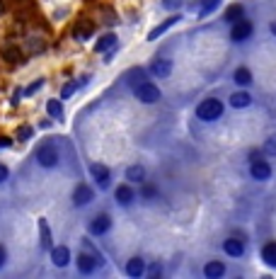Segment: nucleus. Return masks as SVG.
Listing matches in <instances>:
<instances>
[{
  "instance_id": "1",
  "label": "nucleus",
  "mask_w": 276,
  "mask_h": 279,
  "mask_svg": "<svg viewBox=\"0 0 276 279\" xmlns=\"http://www.w3.org/2000/svg\"><path fill=\"white\" fill-rule=\"evenodd\" d=\"M196 117H199L201 121H206V124L218 121V119L223 117V102L221 100H216V97H206V100H201V102L196 105Z\"/></svg>"
},
{
  "instance_id": "2",
  "label": "nucleus",
  "mask_w": 276,
  "mask_h": 279,
  "mask_svg": "<svg viewBox=\"0 0 276 279\" xmlns=\"http://www.w3.org/2000/svg\"><path fill=\"white\" fill-rule=\"evenodd\" d=\"M134 95H136L138 102H143V105H153V102L160 100V87L153 85L150 80H143V83H138L136 87H134Z\"/></svg>"
},
{
  "instance_id": "3",
  "label": "nucleus",
  "mask_w": 276,
  "mask_h": 279,
  "mask_svg": "<svg viewBox=\"0 0 276 279\" xmlns=\"http://www.w3.org/2000/svg\"><path fill=\"white\" fill-rule=\"evenodd\" d=\"M58 158H61L58 156V148H56L54 143H49V141L36 148V163L41 167H56L58 165Z\"/></svg>"
},
{
  "instance_id": "4",
  "label": "nucleus",
  "mask_w": 276,
  "mask_h": 279,
  "mask_svg": "<svg viewBox=\"0 0 276 279\" xmlns=\"http://www.w3.org/2000/svg\"><path fill=\"white\" fill-rule=\"evenodd\" d=\"M252 32H254V25L249 22V20H238V22H233V27H230V39L235 41V44H240V41H247L249 37H252Z\"/></svg>"
},
{
  "instance_id": "5",
  "label": "nucleus",
  "mask_w": 276,
  "mask_h": 279,
  "mask_svg": "<svg viewBox=\"0 0 276 279\" xmlns=\"http://www.w3.org/2000/svg\"><path fill=\"white\" fill-rule=\"evenodd\" d=\"M90 175L97 182V187H102V190H107L111 185V170L107 165H102V163H92L90 165Z\"/></svg>"
},
{
  "instance_id": "6",
  "label": "nucleus",
  "mask_w": 276,
  "mask_h": 279,
  "mask_svg": "<svg viewBox=\"0 0 276 279\" xmlns=\"http://www.w3.org/2000/svg\"><path fill=\"white\" fill-rule=\"evenodd\" d=\"M249 175H252V180H257V182H267V180L272 177V165H269L264 158H257V160L249 163Z\"/></svg>"
},
{
  "instance_id": "7",
  "label": "nucleus",
  "mask_w": 276,
  "mask_h": 279,
  "mask_svg": "<svg viewBox=\"0 0 276 279\" xmlns=\"http://www.w3.org/2000/svg\"><path fill=\"white\" fill-rule=\"evenodd\" d=\"M92 201H95V190L90 185H78L75 192H73V204L80 209V206H87Z\"/></svg>"
},
{
  "instance_id": "8",
  "label": "nucleus",
  "mask_w": 276,
  "mask_h": 279,
  "mask_svg": "<svg viewBox=\"0 0 276 279\" xmlns=\"http://www.w3.org/2000/svg\"><path fill=\"white\" fill-rule=\"evenodd\" d=\"M111 228V216L109 214H100V216H95L90 226H87V231L92 233V236H104L107 231Z\"/></svg>"
},
{
  "instance_id": "9",
  "label": "nucleus",
  "mask_w": 276,
  "mask_h": 279,
  "mask_svg": "<svg viewBox=\"0 0 276 279\" xmlns=\"http://www.w3.org/2000/svg\"><path fill=\"white\" fill-rule=\"evenodd\" d=\"M228 105H230L233 110H245V107H249V105H252V95H249L245 87H240L238 92H233V95H230Z\"/></svg>"
},
{
  "instance_id": "10",
  "label": "nucleus",
  "mask_w": 276,
  "mask_h": 279,
  "mask_svg": "<svg viewBox=\"0 0 276 279\" xmlns=\"http://www.w3.org/2000/svg\"><path fill=\"white\" fill-rule=\"evenodd\" d=\"M150 73H153L155 78H170V73H172V61H170V58H155V61L150 63Z\"/></svg>"
},
{
  "instance_id": "11",
  "label": "nucleus",
  "mask_w": 276,
  "mask_h": 279,
  "mask_svg": "<svg viewBox=\"0 0 276 279\" xmlns=\"http://www.w3.org/2000/svg\"><path fill=\"white\" fill-rule=\"evenodd\" d=\"M124 272H126V277H143L145 275V260L143 257H131L129 262H126V267H124Z\"/></svg>"
},
{
  "instance_id": "12",
  "label": "nucleus",
  "mask_w": 276,
  "mask_h": 279,
  "mask_svg": "<svg viewBox=\"0 0 276 279\" xmlns=\"http://www.w3.org/2000/svg\"><path fill=\"white\" fill-rule=\"evenodd\" d=\"M223 250H225V255H230V257H242L245 255V240L228 238V240H223Z\"/></svg>"
},
{
  "instance_id": "13",
  "label": "nucleus",
  "mask_w": 276,
  "mask_h": 279,
  "mask_svg": "<svg viewBox=\"0 0 276 279\" xmlns=\"http://www.w3.org/2000/svg\"><path fill=\"white\" fill-rule=\"evenodd\" d=\"M114 197H116V201H119L121 206H131V204H134V199H136V192H134V187H131V185H121V187H116Z\"/></svg>"
},
{
  "instance_id": "14",
  "label": "nucleus",
  "mask_w": 276,
  "mask_h": 279,
  "mask_svg": "<svg viewBox=\"0 0 276 279\" xmlns=\"http://www.w3.org/2000/svg\"><path fill=\"white\" fill-rule=\"evenodd\" d=\"M95 270H97V257L83 252V255L78 257V272H80V275H92Z\"/></svg>"
},
{
  "instance_id": "15",
  "label": "nucleus",
  "mask_w": 276,
  "mask_h": 279,
  "mask_svg": "<svg viewBox=\"0 0 276 279\" xmlns=\"http://www.w3.org/2000/svg\"><path fill=\"white\" fill-rule=\"evenodd\" d=\"M51 262L56 267H66L70 262V250L68 245H58V248H51Z\"/></svg>"
},
{
  "instance_id": "16",
  "label": "nucleus",
  "mask_w": 276,
  "mask_h": 279,
  "mask_svg": "<svg viewBox=\"0 0 276 279\" xmlns=\"http://www.w3.org/2000/svg\"><path fill=\"white\" fill-rule=\"evenodd\" d=\"M262 262L267 265V267H276V240H269V243H264L262 245Z\"/></svg>"
},
{
  "instance_id": "17",
  "label": "nucleus",
  "mask_w": 276,
  "mask_h": 279,
  "mask_svg": "<svg viewBox=\"0 0 276 279\" xmlns=\"http://www.w3.org/2000/svg\"><path fill=\"white\" fill-rule=\"evenodd\" d=\"M126 182H136V185H143L145 182V167L143 165H129L126 172H124Z\"/></svg>"
},
{
  "instance_id": "18",
  "label": "nucleus",
  "mask_w": 276,
  "mask_h": 279,
  "mask_svg": "<svg viewBox=\"0 0 276 279\" xmlns=\"http://www.w3.org/2000/svg\"><path fill=\"white\" fill-rule=\"evenodd\" d=\"M204 275L208 279H221L225 277V265L218 262V260H211V262H206V267H204Z\"/></svg>"
},
{
  "instance_id": "19",
  "label": "nucleus",
  "mask_w": 276,
  "mask_h": 279,
  "mask_svg": "<svg viewBox=\"0 0 276 279\" xmlns=\"http://www.w3.org/2000/svg\"><path fill=\"white\" fill-rule=\"evenodd\" d=\"M143 80H148V76H145V68H131V71L124 76V83L129 85L131 90H134L138 83H143Z\"/></svg>"
},
{
  "instance_id": "20",
  "label": "nucleus",
  "mask_w": 276,
  "mask_h": 279,
  "mask_svg": "<svg viewBox=\"0 0 276 279\" xmlns=\"http://www.w3.org/2000/svg\"><path fill=\"white\" fill-rule=\"evenodd\" d=\"M179 20H182V17H179V15H172V17H170V20H165V22H163V25H158V27L153 29V32H150V34H148V39H150V41H153V39H158V37H160V34H165L167 29L172 27V25H177V22H179Z\"/></svg>"
},
{
  "instance_id": "21",
  "label": "nucleus",
  "mask_w": 276,
  "mask_h": 279,
  "mask_svg": "<svg viewBox=\"0 0 276 279\" xmlns=\"http://www.w3.org/2000/svg\"><path fill=\"white\" fill-rule=\"evenodd\" d=\"M114 46H116V34H111V32H109V34H104V37L97 41L95 51H97V54H107V51L114 49Z\"/></svg>"
},
{
  "instance_id": "22",
  "label": "nucleus",
  "mask_w": 276,
  "mask_h": 279,
  "mask_svg": "<svg viewBox=\"0 0 276 279\" xmlns=\"http://www.w3.org/2000/svg\"><path fill=\"white\" fill-rule=\"evenodd\" d=\"M39 233H41V248L49 250L51 243H54V238H51V228H49L46 219H39Z\"/></svg>"
},
{
  "instance_id": "23",
  "label": "nucleus",
  "mask_w": 276,
  "mask_h": 279,
  "mask_svg": "<svg viewBox=\"0 0 276 279\" xmlns=\"http://www.w3.org/2000/svg\"><path fill=\"white\" fill-rule=\"evenodd\" d=\"M233 80H235V85H240V87H247V85H252V73H249V68L240 66V68L233 73Z\"/></svg>"
},
{
  "instance_id": "24",
  "label": "nucleus",
  "mask_w": 276,
  "mask_h": 279,
  "mask_svg": "<svg viewBox=\"0 0 276 279\" xmlns=\"http://www.w3.org/2000/svg\"><path fill=\"white\" fill-rule=\"evenodd\" d=\"M245 17V7L240 5V2H235V5H230L228 10H225V22H238V20H242Z\"/></svg>"
},
{
  "instance_id": "25",
  "label": "nucleus",
  "mask_w": 276,
  "mask_h": 279,
  "mask_svg": "<svg viewBox=\"0 0 276 279\" xmlns=\"http://www.w3.org/2000/svg\"><path fill=\"white\" fill-rule=\"evenodd\" d=\"M2 58H5L7 63H20V61H22L20 46H5V49H2Z\"/></svg>"
},
{
  "instance_id": "26",
  "label": "nucleus",
  "mask_w": 276,
  "mask_h": 279,
  "mask_svg": "<svg viewBox=\"0 0 276 279\" xmlns=\"http://www.w3.org/2000/svg\"><path fill=\"white\" fill-rule=\"evenodd\" d=\"M46 112H49V117H54V119H63V105H61L58 100H49V102H46Z\"/></svg>"
},
{
  "instance_id": "27",
  "label": "nucleus",
  "mask_w": 276,
  "mask_h": 279,
  "mask_svg": "<svg viewBox=\"0 0 276 279\" xmlns=\"http://www.w3.org/2000/svg\"><path fill=\"white\" fill-rule=\"evenodd\" d=\"M218 5H221V0H204V2H201V10H199V15H201V17H204V15H211V12H213Z\"/></svg>"
},
{
  "instance_id": "28",
  "label": "nucleus",
  "mask_w": 276,
  "mask_h": 279,
  "mask_svg": "<svg viewBox=\"0 0 276 279\" xmlns=\"http://www.w3.org/2000/svg\"><path fill=\"white\" fill-rule=\"evenodd\" d=\"M140 197H143L145 201L155 199V197H158V187H153V185H145V182H143V190H140Z\"/></svg>"
},
{
  "instance_id": "29",
  "label": "nucleus",
  "mask_w": 276,
  "mask_h": 279,
  "mask_svg": "<svg viewBox=\"0 0 276 279\" xmlns=\"http://www.w3.org/2000/svg\"><path fill=\"white\" fill-rule=\"evenodd\" d=\"M75 90H78V83H75V80H70V83H66V87L61 90V97H63V100H68V97H73V95H75Z\"/></svg>"
},
{
  "instance_id": "30",
  "label": "nucleus",
  "mask_w": 276,
  "mask_h": 279,
  "mask_svg": "<svg viewBox=\"0 0 276 279\" xmlns=\"http://www.w3.org/2000/svg\"><path fill=\"white\" fill-rule=\"evenodd\" d=\"M264 153H267V156H272V158H276V136L267 139V143H264Z\"/></svg>"
},
{
  "instance_id": "31",
  "label": "nucleus",
  "mask_w": 276,
  "mask_h": 279,
  "mask_svg": "<svg viewBox=\"0 0 276 279\" xmlns=\"http://www.w3.org/2000/svg\"><path fill=\"white\" fill-rule=\"evenodd\" d=\"M41 85H44V80L39 78V80H34V83L29 85V87H27V90H25V92H22V95H27V97H29V95H34L36 90H41Z\"/></svg>"
},
{
  "instance_id": "32",
  "label": "nucleus",
  "mask_w": 276,
  "mask_h": 279,
  "mask_svg": "<svg viewBox=\"0 0 276 279\" xmlns=\"http://www.w3.org/2000/svg\"><path fill=\"white\" fill-rule=\"evenodd\" d=\"M17 139H20V141H27V139H32V129H29V126H22V129L17 131Z\"/></svg>"
},
{
  "instance_id": "33",
  "label": "nucleus",
  "mask_w": 276,
  "mask_h": 279,
  "mask_svg": "<svg viewBox=\"0 0 276 279\" xmlns=\"http://www.w3.org/2000/svg\"><path fill=\"white\" fill-rule=\"evenodd\" d=\"M163 2H165V7H170V10H177L182 5V0H163Z\"/></svg>"
},
{
  "instance_id": "34",
  "label": "nucleus",
  "mask_w": 276,
  "mask_h": 279,
  "mask_svg": "<svg viewBox=\"0 0 276 279\" xmlns=\"http://www.w3.org/2000/svg\"><path fill=\"white\" fill-rule=\"evenodd\" d=\"M7 175H10V170L0 163V182H5V180H7Z\"/></svg>"
},
{
  "instance_id": "35",
  "label": "nucleus",
  "mask_w": 276,
  "mask_h": 279,
  "mask_svg": "<svg viewBox=\"0 0 276 279\" xmlns=\"http://www.w3.org/2000/svg\"><path fill=\"white\" fill-rule=\"evenodd\" d=\"M5 260H7V252H5V248H2V245H0V267H2V265H5Z\"/></svg>"
},
{
  "instance_id": "36",
  "label": "nucleus",
  "mask_w": 276,
  "mask_h": 279,
  "mask_svg": "<svg viewBox=\"0 0 276 279\" xmlns=\"http://www.w3.org/2000/svg\"><path fill=\"white\" fill-rule=\"evenodd\" d=\"M257 158H262V153H259V151H252V153H249V163L257 160Z\"/></svg>"
},
{
  "instance_id": "37",
  "label": "nucleus",
  "mask_w": 276,
  "mask_h": 279,
  "mask_svg": "<svg viewBox=\"0 0 276 279\" xmlns=\"http://www.w3.org/2000/svg\"><path fill=\"white\" fill-rule=\"evenodd\" d=\"M10 146V139H0V148H7Z\"/></svg>"
},
{
  "instance_id": "38",
  "label": "nucleus",
  "mask_w": 276,
  "mask_h": 279,
  "mask_svg": "<svg viewBox=\"0 0 276 279\" xmlns=\"http://www.w3.org/2000/svg\"><path fill=\"white\" fill-rule=\"evenodd\" d=\"M272 34L276 37V22H272Z\"/></svg>"
},
{
  "instance_id": "39",
  "label": "nucleus",
  "mask_w": 276,
  "mask_h": 279,
  "mask_svg": "<svg viewBox=\"0 0 276 279\" xmlns=\"http://www.w3.org/2000/svg\"><path fill=\"white\" fill-rule=\"evenodd\" d=\"M0 15H2V2H0Z\"/></svg>"
}]
</instances>
